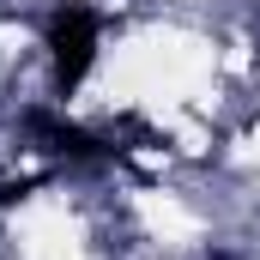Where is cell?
Listing matches in <instances>:
<instances>
[{"instance_id": "1", "label": "cell", "mask_w": 260, "mask_h": 260, "mask_svg": "<svg viewBox=\"0 0 260 260\" xmlns=\"http://www.w3.org/2000/svg\"><path fill=\"white\" fill-rule=\"evenodd\" d=\"M49 55H55V85L79 91V79L97 61V12L91 6H61L49 18Z\"/></svg>"}, {"instance_id": "2", "label": "cell", "mask_w": 260, "mask_h": 260, "mask_svg": "<svg viewBox=\"0 0 260 260\" xmlns=\"http://www.w3.org/2000/svg\"><path fill=\"white\" fill-rule=\"evenodd\" d=\"M30 133L55 139V151H73V157H97V151H103V145H97L85 127H73V121H55V115H30Z\"/></svg>"}]
</instances>
